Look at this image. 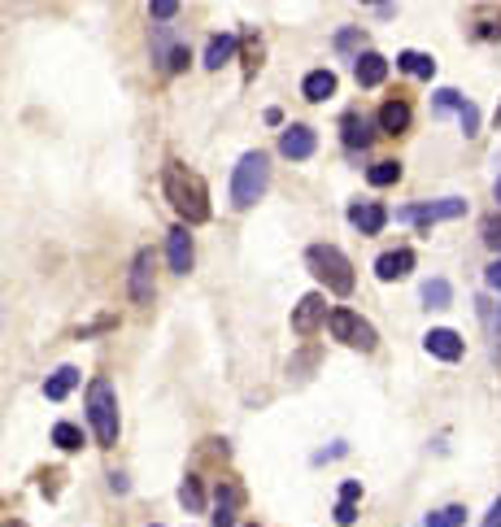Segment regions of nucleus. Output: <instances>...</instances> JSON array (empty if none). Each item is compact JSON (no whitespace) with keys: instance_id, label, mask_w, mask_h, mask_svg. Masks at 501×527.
I'll return each instance as SVG.
<instances>
[{"instance_id":"f257e3e1","label":"nucleus","mask_w":501,"mask_h":527,"mask_svg":"<svg viewBox=\"0 0 501 527\" xmlns=\"http://www.w3.org/2000/svg\"><path fill=\"white\" fill-rule=\"evenodd\" d=\"M161 192H166L170 210L184 218V227H200V222H209V192H205V179H200L197 170L170 161V166L161 170Z\"/></svg>"},{"instance_id":"f03ea898","label":"nucleus","mask_w":501,"mask_h":527,"mask_svg":"<svg viewBox=\"0 0 501 527\" xmlns=\"http://www.w3.org/2000/svg\"><path fill=\"white\" fill-rule=\"evenodd\" d=\"M88 422H92V436H97L100 449H114L118 445V392L109 379H92L88 384Z\"/></svg>"},{"instance_id":"7ed1b4c3","label":"nucleus","mask_w":501,"mask_h":527,"mask_svg":"<svg viewBox=\"0 0 501 527\" xmlns=\"http://www.w3.org/2000/svg\"><path fill=\"white\" fill-rule=\"evenodd\" d=\"M305 266L318 283H327V292L336 297H349L353 292V262L336 249V244H309L305 249Z\"/></svg>"},{"instance_id":"20e7f679","label":"nucleus","mask_w":501,"mask_h":527,"mask_svg":"<svg viewBox=\"0 0 501 527\" xmlns=\"http://www.w3.org/2000/svg\"><path fill=\"white\" fill-rule=\"evenodd\" d=\"M266 188H270V158L266 153H245L236 174H231V205L249 210L266 197Z\"/></svg>"},{"instance_id":"39448f33","label":"nucleus","mask_w":501,"mask_h":527,"mask_svg":"<svg viewBox=\"0 0 501 527\" xmlns=\"http://www.w3.org/2000/svg\"><path fill=\"white\" fill-rule=\"evenodd\" d=\"M327 327H332V336L341 340V345H349V349H362V353H371L375 345H380V336H375V327L366 322L362 314H353V310H332L327 318Z\"/></svg>"},{"instance_id":"423d86ee","label":"nucleus","mask_w":501,"mask_h":527,"mask_svg":"<svg viewBox=\"0 0 501 527\" xmlns=\"http://www.w3.org/2000/svg\"><path fill=\"white\" fill-rule=\"evenodd\" d=\"M466 213V201H458V197H445V201H427V205H410V210H401L397 218L405 222H445V218H462Z\"/></svg>"},{"instance_id":"0eeeda50","label":"nucleus","mask_w":501,"mask_h":527,"mask_svg":"<svg viewBox=\"0 0 501 527\" xmlns=\"http://www.w3.org/2000/svg\"><path fill=\"white\" fill-rule=\"evenodd\" d=\"M153 249H140L136 253V262H131V301L136 306H153V297H157V283H153Z\"/></svg>"},{"instance_id":"6e6552de","label":"nucleus","mask_w":501,"mask_h":527,"mask_svg":"<svg viewBox=\"0 0 501 527\" xmlns=\"http://www.w3.org/2000/svg\"><path fill=\"white\" fill-rule=\"evenodd\" d=\"M423 349L432 353V358H441V362H458L462 358V336L453 331V327H432L427 336H423Z\"/></svg>"},{"instance_id":"1a4fd4ad","label":"nucleus","mask_w":501,"mask_h":527,"mask_svg":"<svg viewBox=\"0 0 501 527\" xmlns=\"http://www.w3.org/2000/svg\"><path fill=\"white\" fill-rule=\"evenodd\" d=\"M314 149H318V136H314L309 127H301V122H293V127L279 136V153H284V158H293V161L314 158Z\"/></svg>"},{"instance_id":"9d476101","label":"nucleus","mask_w":501,"mask_h":527,"mask_svg":"<svg viewBox=\"0 0 501 527\" xmlns=\"http://www.w3.org/2000/svg\"><path fill=\"white\" fill-rule=\"evenodd\" d=\"M323 318H332L327 314V301H323L318 292H309V297H301L297 310H293V331H297V336H309Z\"/></svg>"},{"instance_id":"9b49d317","label":"nucleus","mask_w":501,"mask_h":527,"mask_svg":"<svg viewBox=\"0 0 501 527\" xmlns=\"http://www.w3.org/2000/svg\"><path fill=\"white\" fill-rule=\"evenodd\" d=\"M166 258H170L175 275H188L192 270V236H188V227H175L166 236Z\"/></svg>"},{"instance_id":"f8f14e48","label":"nucleus","mask_w":501,"mask_h":527,"mask_svg":"<svg viewBox=\"0 0 501 527\" xmlns=\"http://www.w3.org/2000/svg\"><path fill=\"white\" fill-rule=\"evenodd\" d=\"M349 222L362 231V236H380L384 222H388V210H384L380 201H362V205H353L349 210Z\"/></svg>"},{"instance_id":"ddd939ff","label":"nucleus","mask_w":501,"mask_h":527,"mask_svg":"<svg viewBox=\"0 0 501 527\" xmlns=\"http://www.w3.org/2000/svg\"><path fill=\"white\" fill-rule=\"evenodd\" d=\"M410 270H414V253H410V249H393V253H380V258H375V275H380L384 283L405 279Z\"/></svg>"},{"instance_id":"4468645a","label":"nucleus","mask_w":501,"mask_h":527,"mask_svg":"<svg viewBox=\"0 0 501 527\" xmlns=\"http://www.w3.org/2000/svg\"><path fill=\"white\" fill-rule=\"evenodd\" d=\"M353 74H357V83H362V88H380V83L388 79V61H384L380 53H357Z\"/></svg>"},{"instance_id":"2eb2a0df","label":"nucleus","mask_w":501,"mask_h":527,"mask_svg":"<svg viewBox=\"0 0 501 527\" xmlns=\"http://www.w3.org/2000/svg\"><path fill=\"white\" fill-rule=\"evenodd\" d=\"M301 97H305V101H327V97H336V74H332V70H309V74L301 79Z\"/></svg>"},{"instance_id":"dca6fc26","label":"nucleus","mask_w":501,"mask_h":527,"mask_svg":"<svg viewBox=\"0 0 501 527\" xmlns=\"http://www.w3.org/2000/svg\"><path fill=\"white\" fill-rule=\"evenodd\" d=\"M74 388H79V370H74V367H57L49 375V384H44V397H49V401H66Z\"/></svg>"},{"instance_id":"f3484780","label":"nucleus","mask_w":501,"mask_h":527,"mask_svg":"<svg viewBox=\"0 0 501 527\" xmlns=\"http://www.w3.org/2000/svg\"><path fill=\"white\" fill-rule=\"evenodd\" d=\"M236 35H214L209 44H205V70H223L231 57H236Z\"/></svg>"},{"instance_id":"a211bd4d","label":"nucleus","mask_w":501,"mask_h":527,"mask_svg":"<svg viewBox=\"0 0 501 527\" xmlns=\"http://www.w3.org/2000/svg\"><path fill=\"white\" fill-rule=\"evenodd\" d=\"M405 127H410V105H405V101H384V105H380V131L401 136Z\"/></svg>"},{"instance_id":"6ab92c4d","label":"nucleus","mask_w":501,"mask_h":527,"mask_svg":"<svg viewBox=\"0 0 501 527\" xmlns=\"http://www.w3.org/2000/svg\"><path fill=\"white\" fill-rule=\"evenodd\" d=\"M236 501H240L236 488H218V506H214L209 523L214 527H236Z\"/></svg>"},{"instance_id":"aec40b11","label":"nucleus","mask_w":501,"mask_h":527,"mask_svg":"<svg viewBox=\"0 0 501 527\" xmlns=\"http://www.w3.org/2000/svg\"><path fill=\"white\" fill-rule=\"evenodd\" d=\"M397 70L414 74V79H432V74H436V61H432L427 53H414V49H405V53L397 57Z\"/></svg>"},{"instance_id":"412c9836","label":"nucleus","mask_w":501,"mask_h":527,"mask_svg":"<svg viewBox=\"0 0 501 527\" xmlns=\"http://www.w3.org/2000/svg\"><path fill=\"white\" fill-rule=\"evenodd\" d=\"M450 301H453L450 279H427V283H423V306H427V310H445Z\"/></svg>"},{"instance_id":"4be33fe9","label":"nucleus","mask_w":501,"mask_h":527,"mask_svg":"<svg viewBox=\"0 0 501 527\" xmlns=\"http://www.w3.org/2000/svg\"><path fill=\"white\" fill-rule=\"evenodd\" d=\"M345 144H349V149H366V144H371V122H366V118H357V113L345 118Z\"/></svg>"},{"instance_id":"5701e85b","label":"nucleus","mask_w":501,"mask_h":527,"mask_svg":"<svg viewBox=\"0 0 501 527\" xmlns=\"http://www.w3.org/2000/svg\"><path fill=\"white\" fill-rule=\"evenodd\" d=\"M52 445L66 449V453H74V449H83V431H79L74 422H57V427H52Z\"/></svg>"},{"instance_id":"b1692460","label":"nucleus","mask_w":501,"mask_h":527,"mask_svg":"<svg viewBox=\"0 0 501 527\" xmlns=\"http://www.w3.org/2000/svg\"><path fill=\"white\" fill-rule=\"evenodd\" d=\"M466 523V506H445V510H432L423 527H462Z\"/></svg>"},{"instance_id":"393cba45","label":"nucleus","mask_w":501,"mask_h":527,"mask_svg":"<svg viewBox=\"0 0 501 527\" xmlns=\"http://www.w3.org/2000/svg\"><path fill=\"white\" fill-rule=\"evenodd\" d=\"M366 179H371L375 188H388V183H397V179H401V161H375V166L366 170Z\"/></svg>"},{"instance_id":"a878e982","label":"nucleus","mask_w":501,"mask_h":527,"mask_svg":"<svg viewBox=\"0 0 501 527\" xmlns=\"http://www.w3.org/2000/svg\"><path fill=\"white\" fill-rule=\"evenodd\" d=\"M179 501H184L188 510H200V506H205V492H200L197 479H184V488H179Z\"/></svg>"},{"instance_id":"bb28decb","label":"nucleus","mask_w":501,"mask_h":527,"mask_svg":"<svg viewBox=\"0 0 501 527\" xmlns=\"http://www.w3.org/2000/svg\"><path fill=\"white\" fill-rule=\"evenodd\" d=\"M458 118H462V131H466V136H480V109L471 105V101L462 105V113H458Z\"/></svg>"},{"instance_id":"cd10ccee","label":"nucleus","mask_w":501,"mask_h":527,"mask_svg":"<svg viewBox=\"0 0 501 527\" xmlns=\"http://www.w3.org/2000/svg\"><path fill=\"white\" fill-rule=\"evenodd\" d=\"M436 105H441V109H458V113H462L466 97H462V92H453V88H441V92H436Z\"/></svg>"},{"instance_id":"c85d7f7f","label":"nucleus","mask_w":501,"mask_h":527,"mask_svg":"<svg viewBox=\"0 0 501 527\" xmlns=\"http://www.w3.org/2000/svg\"><path fill=\"white\" fill-rule=\"evenodd\" d=\"M188 61H192V53H188V49L179 44V49H170V61H166V70H170V74H184V70H188Z\"/></svg>"},{"instance_id":"c756f323","label":"nucleus","mask_w":501,"mask_h":527,"mask_svg":"<svg viewBox=\"0 0 501 527\" xmlns=\"http://www.w3.org/2000/svg\"><path fill=\"white\" fill-rule=\"evenodd\" d=\"M332 519L341 527H353V519H357V510H353V501H336V510H332Z\"/></svg>"},{"instance_id":"7c9ffc66","label":"nucleus","mask_w":501,"mask_h":527,"mask_svg":"<svg viewBox=\"0 0 501 527\" xmlns=\"http://www.w3.org/2000/svg\"><path fill=\"white\" fill-rule=\"evenodd\" d=\"M153 18H157V22H170V18H175V13H179V4H175V0H157V4H153L149 9Z\"/></svg>"},{"instance_id":"2f4dec72","label":"nucleus","mask_w":501,"mask_h":527,"mask_svg":"<svg viewBox=\"0 0 501 527\" xmlns=\"http://www.w3.org/2000/svg\"><path fill=\"white\" fill-rule=\"evenodd\" d=\"M357 497H362V484H357V479H345V484H341V501H357Z\"/></svg>"},{"instance_id":"473e14b6","label":"nucleus","mask_w":501,"mask_h":527,"mask_svg":"<svg viewBox=\"0 0 501 527\" xmlns=\"http://www.w3.org/2000/svg\"><path fill=\"white\" fill-rule=\"evenodd\" d=\"M480 527H501V497L493 501V510L484 515V523H480Z\"/></svg>"},{"instance_id":"72a5a7b5","label":"nucleus","mask_w":501,"mask_h":527,"mask_svg":"<svg viewBox=\"0 0 501 527\" xmlns=\"http://www.w3.org/2000/svg\"><path fill=\"white\" fill-rule=\"evenodd\" d=\"M484 279H489V288H497V292H501V262L489 266V275H484Z\"/></svg>"},{"instance_id":"f704fd0d","label":"nucleus","mask_w":501,"mask_h":527,"mask_svg":"<svg viewBox=\"0 0 501 527\" xmlns=\"http://www.w3.org/2000/svg\"><path fill=\"white\" fill-rule=\"evenodd\" d=\"M497 127H501V105H497Z\"/></svg>"},{"instance_id":"c9c22d12","label":"nucleus","mask_w":501,"mask_h":527,"mask_svg":"<svg viewBox=\"0 0 501 527\" xmlns=\"http://www.w3.org/2000/svg\"><path fill=\"white\" fill-rule=\"evenodd\" d=\"M497 201H501V183H497Z\"/></svg>"}]
</instances>
